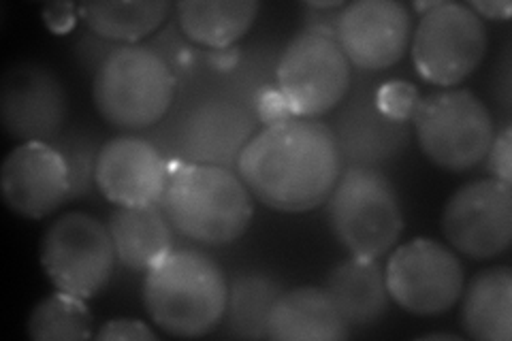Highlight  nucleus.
I'll return each instance as SVG.
<instances>
[{
    "label": "nucleus",
    "mask_w": 512,
    "mask_h": 341,
    "mask_svg": "<svg viewBox=\"0 0 512 341\" xmlns=\"http://www.w3.org/2000/svg\"><path fill=\"white\" fill-rule=\"evenodd\" d=\"M344 169L331 126L291 118L256 133L237 162L252 199L282 214L323 205Z\"/></svg>",
    "instance_id": "1"
},
{
    "label": "nucleus",
    "mask_w": 512,
    "mask_h": 341,
    "mask_svg": "<svg viewBox=\"0 0 512 341\" xmlns=\"http://www.w3.org/2000/svg\"><path fill=\"white\" fill-rule=\"evenodd\" d=\"M229 282L212 256L171 250L146 271L143 305L156 327L171 337H203L218 329L227 310Z\"/></svg>",
    "instance_id": "2"
},
{
    "label": "nucleus",
    "mask_w": 512,
    "mask_h": 341,
    "mask_svg": "<svg viewBox=\"0 0 512 341\" xmlns=\"http://www.w3.org/2000/svg\"><path fill=\"white\" fill-rule=\"evenodd\" d=\"M160 207L180 235L220 248L248 231L254 199L237 171L186 162L171 171Z\"/></svg>",
    "instance_id": "3"
},
{
    "label": "nucleus",
    "mask_w": 512,
    "mask_h": 341,
    "mask_svg": "<svg viewBox=\"0 0 512 341\" xmlns=\"http://www.w3.org/2000/svg\"><path fill=\"white\" fill-rule=\"evenodd\" d=\"M175 96L169 62L148 45H120L92 81L101 118L122 131H143L167 116Z\"/></svg>",
    "instance_id": "4"
},
{
    "label": "nucleus",
    "mask_w": 512,
    "mask_h": 341,
    "mask_svg": "<svg viewBox=\"0 0 512 341\" xmlns=\"http://www.w3.org/2000/svg\"><path fill=\"white\" fill-rule=\"evenodd\" d=\"M325 203L335 239L352 256L380 258L404 231L397 190L374 167H346Z\"/></svg>",
    "instance_id": "5"
},
{
    "label": "nucleus",
    "mask_w": 512,
    "mask_h": 341,
    "mask_svg": "<svg viewBox=\"0 0 512 341\" xmlns=\"http://www.w3.org/2000/svg\"><path fill=\"white\" fill-rule=\"evenodd\" d=\"M350 77V62L335 37V26L310 24L286 45L276 86L295 118L316 120L342 105Z\"/></svg>",
    "instance_id": "6"
},
{
    "label": "nucleus",
    "mask_w": 512,
    "mask_h": 341,
    "mask_svg": "<svg viewBox=\"0 0 512 341\" xmlns=\"http://www.w3.org/2000/svg\"><path fill=\"white\" fill-rule=\"evenodd\" d=\"M412 124L423 154L436 167L461 173L485 160L495 137L487 105L470 90H442L419 101Z\"/></svg>",
    "instance_id": "7"
},
{
    "label": "nucleus",
    "mask_w": 512,
    "mask_h": 341,
    "mask_svg": "<svg viewBox=\"0 0 512 341\" xmlns=\"http://www.w3.org/2000/svg\"><path fill=\"white\" fill-rule=\"evenodd\" d=\"M39 256L54 288L84 301L107 288L118 261L107 224L84 211H69L52 222Z\"/></svg>",
    "instance_id": "8"
},
{
    "label": "nucleus",
    "mask_w": 512,
    "mask_h": 341,
    "mask_svg": "<svg viewBox=\"0 0 512 341\" xmlns=\"http://www.w3.org/2000/svg\"><path fill=\"white\" fill-rule=\"evenodd\" d=\"M487 54V28L461 3H434L412 35V62L434 86L451 88L468 79Z\"/></svg>",
    "instance_id": "9"
},
{
    "label": "nucleus",
    "mask_w": 512,
    "mask_h": 341,
    "mask_svg": "<svg viewBox=\"0 0 512 341\" xmlns=\"http://www.w3.org/2000/svg\"><path fill=\"white\" fill-rule=\"evenodd\" d=\"M389 297L414 316H440L457 305L463 267L457 254L436 239L416 237L399 246L384 267Z\"/></svg>",
    "instance_id": "10"
},
{
    "label": "nucleus",
    "mask_w": 512,
    "mask_h": 341,
    "mask_svg": "<svg viewBox=\"0 0 512 341\" xmlns=\"http://www.w3.org/2000/svg\"><path fill=\"white\" fill-rule=\"evenodd\" d=\"M442 231L451 246L474 261L502 256L512 243V188L498 180L461 186L442 211Z\"/></svg>",
    "instance_id": "11"
},
{
    "label": "nucleus",
    "mask_w": 512,
    "mask_h": 341,
    "mask_svg": "<svg viewBox=\"0 0 512 341\" xmlns=\"http://www.w3.org/2000/svg\"><path fill=\"white\" fill-rule=\"evenodd\" d=\"M67 92L39 62H18L0 81V122L11 139L52 143L67 120Z\"/></svg>",
    "instance_id": "12"
},
{
    "label": "nucleus",
    "mask_w": 512,
    "mask_h": 341,
    "mask_svg": "<svg viewBox=\"0 0 512 341\" xmlns=\"http://www.w3.org/2000/svg\"><path fill=\"white\" fill-rule=\"evenodd\" d=\"M0 192L15 216L28 220L52 216L71 201L67 160L52 143H20L0 169Z\"/></svg>",
    "instance_id": "13"
},
{
    "label": "nucleus",
    "mask_w": 512,
    "mask_h": 341,
    "mask_svg": "<svg viewBox=\"0 0 512 341\" xmlns=\"http://www.w3.org/2000/svg\"><path fill=\"white\" fill-rule=\"evenodd\" d=\"M412 18L397 0H357L338 13L335 37L348 62L363 71H382L404 58Z\"/></svg>",
    "instance_id": "14"
},
{
    "label": "nucleus",
    "mask_w": 512,
    "mask_h": 341,
    "mask_svg": "<svg viewBox=\"0 0 512 341\" xmlns=\"http://www.w3.org/2000/svg\"><path fill=\"white\" fill-rule=\"evenodd\" d=\"M169 177V162L154 143L124 135L101 148L94 186L118 207H148L163 199Z\"/></svg>",
    "instance_id": "15"
},
{
    "label": "nucleus",
    "mask_w": 512,
    "mask_h": 341,
    "mask_svg": "<svg viewBox=\"0 0 512 341\" xmlns=\"http://www.w3.org/2000/svg\"><path fill=\"white\" fill-rule=\"evenodd\" d=\"M256 135V120L235 101L205 99L190 107L178 131L180 154L192 165L237 169L246 145Z\"/></svg>",
    "instance_id": "16"
},
{
    "label": "nucleus",
    "mask_w": 512,
    "mask_h": 341,
    "mask_svg": "<svg viewBox=\"0 0 512 341\" xmlns=\"http://www.w3.org/2000/svg\"><path fill=\"white\" fill-rule=\"evenodd\" d=\"M331 131L348 167H374L397 158L410 141L408 122L384 116L374 96L361 92L344 105Z\"/></svg>",
    "instance_id": "17"
},
{
    "label": "nucleus",
    "mask_w": 512,
    "mask_h": 341,
    "mask_svg": "<svg viewBox=\"0 0 512 341\" xmlns=\"http://www.w3.org/2000/svg\"><path fill=\"white\" fill-rule=\"evenodd\" d=\"M350 333L329 290L318 286L284 290L267 327V339L276 341H342Z\"/></svg>",
    "instance_id": "18"
},
{
    "label": "nucleus",
    "mask_w": 512,
    "mask_h": 341,
    "mask_svg": "<svg viewBox=\"0 0 512 341\" xmlns=\"http://www.w3.org/2000/svg\"><path fill=\"white\" fill-rule=\"evenodd\" d=\"M107 229L118 263L131 271H150L173 250V226L163 207H118Z\"/></svg>",
    "instance_id": "19"
},
{
    "label": "nucleus",
    "mask_w": 512,
    "mask_h": 341,
    "mask_svg": "<svg viewBox=\"0 0 512 341\" xmlns=\"http://www.w3.org/2000/svg\"><path fill=\"white\" fill-rule=\"evenodd\" d=\"M325 288L350 331L370 329L389 312L391 297L378 258H348L329 273Z\"/></svg>",
    "instance_id": "20"
},
{
    "label": "nucleus",
    "mask_w": 512,
    "mask_h": 341,
    "mask_svg": "<svg viewBox=\"0 0 512 341\" xmlns=\"http://www.w3.org/2000/svg\"><path fill=\"white\" fill-rule=\"evenodd\" d=\"M461 327L478 341L512 337V269L493 267L474 275L461 292Z\"/></svg>",
    "instance_id": "21"
},
{
    "label": "nucleus",
    "mask_w": 512,
    "mask_h": 341,
    "mask_svg": "<svg viewBox=\"0 0 512 341\" xmlns=\"http://www.w3.org/2000/svg\"><path fill=\"white\" fill-rule=\"evenodd\" d=\"M184 35L210 50H229L252 28L259 3L254 0H184L175 5Z\"/></svg>",
    "instance_id": "22"
},
{
    "label": "nucleus",
    "mask_w": 512,
    "mask_h": 341,
    "mask_svg": "<svg viewBox=\"0 0 512 341\" xmlns=\"http://www.w3.org/2000/svg\"><path fill=\"white\" fill-rule=\"evenodd\" d=\"M171 5L165 0H135V3H86L79 5V18L90 32L111 43L137 45L143 37L167 20Z\"/></svg>",
    "instance_id": "23"
},
{
    "label": "nucleus",
    "mask_w": 512,
    "mask_h": 341,
    "mask_svg": "<svg viewBox=\"0 0 512 341\" xmlns=\"http://www.w3.org/2000/svg\"><path fill=\"white\" fill-rule=\"evenodd\" d=\"M284 288L263 273H244L229 284L222 324L239 339H267L269 316Z\"/></svg>",
    "instance_id": "24"
},
{
    "label": "nucleus",
    "mask_w": 512,
    "mask_h": 341,
    "mask_svg": "<svg viewBox=\"0 0 512 341\" xmlns=\"http://www.w3.org/2000/svg\"><path fill=\"white\" fill-rule=\"evenodd\" d=\"M26 331L37 341H82L94 337V316L84 299L58 290L32 307Z\"/></svg>",
    "instance_id": "25"
},
{
    "label": "nucleus",
    "mask_w": 512,
    "mask_h": 341,
    "mask_svg": "<svg viewBox=\"0 0 512 341\" xmlns=\"http://www.w3.org/2000/svg\"><path fill=\"white\" fill-rule=\"evenodd\" d=\"M67 160L71 175V201L84 197L90 192L96 175V160L103 145L96 143L92 137L84 133H62L52 141Z\"/></svg>",
    "instance_id": "26"
},
{
    "label": "nucleus",
    "mask_w": 512,
    "mask_h": 341,
    "mask_svg": "<svg viewBox=\"0 0 512 341\" xmlns=\"http://www.w3.org/2000/svg\"><path fill=\"white\" fill-rule=\"evenodd\" d=\"M374 101L387 118L397 122H408L421 99L416 88L406 84V81H389V84H384L376 90Z\"/></svg>",
    "instance_id": "27"
},
{
    "label": "nucleus",
    "mask_w": 512,
    "mask_h": 341,
    "mask_svg": "<svg viewBox=\"0 0 512 341\" xmlns=\"http://www.w3.org/2000/svg\"><path fill=\"white\" fill-rule=\"evenodd\" d=\"M510 152H512V131H510V126H506L502 133H495V137L491 141V148L485 156L491 180L510 184V180H512Z\"/></svg>",
    "instance_id": "28"
},
{
    "label": "nucleus",
    "mask_w": 512,
    "mask_h": 341,
    "mask_svg": "<svg viewBox=\"0 0 512 341\" xmlns=\"http://www.w3.org/2000/svg\"><path fill=\"white\" fill-rule=\"evenodd\" d=\"M96 339H128V341H156V333L146 322L133 318H114L107 320L101 331L94 335Z\"/></svg>",
    "instance_id": "29"
},
{
    "label": "nucleus",
    "mask_w": 512,
    "mask_h": 341,
    "mask_svg": "<svg viewBox=\"0 0 512 341\" xmlns=\"http://www.w3.org/2000/svg\"><path fill=\"white\" fill-rule=\"evenodd\" d=\"M120 45L111 43L99 35H92L84 37L82 41L77 43V60L82 64L84 71H92L96 75V71L101 69V64L118 50Z\"/></svg>",
    "instance_id": "30"
},
{
    "label": "nucleus",
    "mask_w": 512,
    "mask_h": 341,
    "mask_svg": "<svg viewBox=\"0 0 512 341\" xmlns=\"http://www.w3.org/2000/svg\"><path fill=\"white\" fill-rule=\"evenodd\" d=\"M256 116H259V120L265 126L295 118L291 109H288L286 101L282 99L278 88H265L259 96H256Z\"/></svg>",
    "instance_id": "31"
},
{
    "label": "nucleus",
    "mask_w": 512,
    "mask_h": 341,
    "mask_svg": "<svg viewBox=\"0 0 512 341\" xmlns=\"http://www.w3.org/2000/svg\"><path fill=\"white\" fill-rule=\"evenodd\" d=\"M480 20H508L512 13V5L508 0H472L468 5Z\"/></svg>",
    "instance_id": "32"
},
{
    "label": "nucleus",
    "mask_w": 512,
    "mask_h": 341,
    "mask_svg": "<svg viewBox=\"0 0 512 341\" xmlns=\"http://www.w3.org/2000/svg\"><path fill=\"white\" fill-rule=\"evenodd\" d=\"M45 22L52 32H67L73 26V5H50L45 7Z\"/></svg>",
    "instance_id": "33"
},
{
    "label": "nucleus",
    "mask_w": 512,
    "mask_h": 341,
    "mask_svg": "<svg viewBox=\"0 0 512 341\" xmlns=\"http://www.w3.org/2000/svg\"><path fill=\"white\" fill-rule=\"evenodd\" d=\"M235 60H237V54H235V50H212V54H210V62H212V67L214 69H233V64H235Z\"/></svg>",
    "instance_id": "34"
},
{
    "label": "nucleus",
    "mask_w": 512,
    "mask_h": 341,
    "mask_svg": "<svg viewBox=\"0 0 512 341\" xmlns=\"http://www.w3.org/2000/svg\"><path fill=\"white\" fill-rule=\"evenodd\" d=\"M421 339H459V337L448 335V333H427V335H423Z\"/></svg>",
    "instance_id": "35"
}]
</instances>
